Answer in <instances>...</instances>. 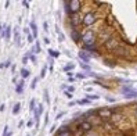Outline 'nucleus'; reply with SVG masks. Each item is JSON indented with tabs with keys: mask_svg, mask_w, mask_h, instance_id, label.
<instances>
[{
	"mask_svg": "<svg viewBox=\"0 0 137 136\" xmlns=\"http://www.w3.org/2000/svg\"><path fill=\"white\" fill-rule=\"evenodd\" d=\"M80 6L82 3L79 0H71V2H64V8H65V13H67L68 15H75L78 14V11L80 10Z\"/></svg>",
	"mask_w": 137,
	"mask_h": 136,
	"instance_id": "f257e3e1",
	"label": "nucleus"
},
{
	"mask_svg": "<svg viewBox=\"0 0 137 136\" xmlns=\"http://www.w3.org/2000/svg\"><path fill=\"white\" fill-rule=\"evenodd\" d=\"M82 42H83V46H96V33L93 31H86L82 35Z\"/></svg>",
	"mask_w": 137,
	"mask_h": 136,
	"instance_id": "f03ea898",
	"label": "nucleus"
},
{
	"mask_svg": "<svg viewBox=\"0 0 137 136\" xmlns=\"http://www.w3.org/2000/svg\"><path fill=\"white\" fill-rule=\"evenodd\" d=\"M96 21H97V14L93 13V11H89V13H86V14L83 15V25L85 26L93 25Z\"/></svg>",
	"mask_w": 137,
	"mask_h": 136,
	"instance_id": "7ed1b4c3",
	"label": "nucleus"
},
{
	"mask_svg": "<svg viewBox=\"0 0 137 136\" xmlns=\"http://www.w3.org/2000/svg\"><path fill=\"white\" fill-rule=\"evenodd\" d=\"M97 115L102 120H108V118L112 117V110H109V108H98Z\"/></svg>",
	"mask_w": 137,
	"mask_h": 136,
	"instance_id": "20e7f679",
	"label": "nucleus"
},
{
	"mask_svg": "<svg viewBox=\"0 0 137 136\" xmlns=\"http://www.w3.org/2000/svg\"><path fill=\"white\" fill-rule=\"evenodd\" d=\"M91 129H93V125L89 121H82L78 124V131L79 132H89V131H91Z\"/></svg>",
	"mask_w": 137,
	"mask_h": 136,
	"instance_id": "39448f33",
	"label": "nucleus"
},
{
	"mask_svg": "<svg viewBox=\"0 0 137 136\" xmlns=\"http://www.w3.org/2000/svg\"><path fill=\"white\" fill-rule=\"evenodd\" d=\"M80 22H83V18H80L78 14H75V15H71L69 17V24H71V26L75 29L78 25H79Z\"/></svg>",
	"mask_w": 137,
	"mask_h": 136,
	"instance_id": "423d86ee",
	"label": "nucleus"
},
{
	"mask_svg": "<svg viewBox=\"0 0 137 136\" xmlns=\"http://www.w3.org/2000/svg\"><path fill=\"white\" fill-rule=\"evenodd\" d=\"M118 46H119V40H116L114 38H111L108 42H105V47H107L108 50H116Z\"/></svg>",
	"mask_w": 137,
	"mask_h": 136,
	"instance_id": "0eeeda50",
	"label": "nucleus"
},
{
	"mask_svg": "<svg viewBox=\"0 0 137 136\" xmlns=\"http://www.w3.org/2000/svg\"><path fill=\"white\" fill-rule=\"evenodd\" d=\"M43 111H44L43 104H37V108H36V111H35V122H36V124L39 122V118H40V115L43 114Z\"/></svg>",
	"mask_w": 137,
	"mask_h": 136,
	"instance_id": "6e6552de",
	"label": "nucleus"
},
{
	"mask_svg": "<svg viewBox=\"0 0 137 136\" xmlns=\"http://www.w3.org/2000/svg\"><path fill=\"white\" fill-rule=\"evenodd\" d=\"M71 38H72V40L75 43H78V42H80V40H82V35L79 33V31H78V29H72V32H71Z\"/></svg>",
	"mask_w": 137,
	"mask_h": 136,
	"instance_id": "1a4fd4ad",
	"label": "nucleus"
},
{
	"mask_svg": "<svg viewBox=\"0 0 137 136\" xmlns=\"http://www.w3.org/2000/svg\"><path fill=\"white\" fill-rule=\"evenodd\" d=\"M79 59L83 60L85 63H89V61H90V54L85 53V52H79Z\"/></svg>",
	"mask_w": 137,
	"mask_h": 136,
	"instance_id": "9d476101",
	"label": "nucleus"
},
{
	"mask_svg": "<svg viewBox=\"0 0 137 136\" xmlns=\"http://www.w3.org/2000/svg\"><path fill=\"white\" fill-rule=\"evenodd\" d=\"M10 36H11V26L7 25L4 28V32H3V36L2 38H6V39H10Z\"/></svg>",
	"mask_w": 137,
	"mask_h": 136,
	"instance_id": "9b49d317",
	"label": "nucleus"
},
{
	"mask_svg": "<svg viewBox=\"0 0 137 136\" xmlns=\"http://www.w3.org/2000/svg\"><path fill=\"white\" fill-rule=\"evenodd\" d=\"M24 85H25V82H24V79H21L18 83H17V88H15L17 93H19V94H21L22 92H24Z\"/></svg>",
	"mask_w": 137,
	"mask_h": 136,
	"instance_id": "f8f14e48",
	"label": "nucleus"
},
{
	"mask_svg": "<svg viewBox=\"0 0 137 136\" xmlns=\"http://www.w3.org/2000/svg\"><path fill=\"white\" fill-rule=\"evenodd\" d=\"M36 108H37L36 100H35V99H32V100H30V103H29V110L32 111V113H35V111H36Z\"/></svg>",
	"mask_w": 137,
	"mask_h": 136,
	"instance_id": "ddd939ff",
	"label": "nucleus"
},
{
	"mask_svg": "<svg viewBox=\"0 0 137 136\" xmlns=\"http://www.w3.org/2000/svg\"><path fill=\"white\" fill-rule=\"evenodd\" d=\"M56 136H72V132L71 131H57Z\"/></svg>",
	"mask_w": 137,
	"mask_h": 136,
	"instance_id": "4468645a",
	"label": "nucleus"
},
{
	"mask_svg": "<svg viewBox=\"0 0 137 136\" xmlns=\"http://www.w3.org/2000/svg\"><path fill=\"white\" fill-rule=\"evenodd\" d=\"M19 74H21V76H22V79H25V78H28L30 75V71H28L26 68H22L21 71H19Z\"/></svg>",
	"mask_w": 137,
	"mask_h": 136,
	"instance_id": "2eb2a0df",
	"label": "nucleus"
},
{
	"mask_svg": "<svg viewBox=\"0 0 137 136\" xmlns=\"http://www.w3.org/2000/svg\"><path fill=\"white\" fill-rule=\"evenodd\" d=\"M30 28H32V35L36 38V36H37V26H36L35 21H30Z\"/></svg>",
	"mask_w": 137,
	"mask_h": 136,
	"instance_id": "dca6fc26",
	"label": "nucleus"
},
{
	"mask_svg": "<svg viewBox=\"0 0 137 136\" xmlns=\"http://www.w3.org/2000/svg\"><path fill=\"white\" fill-rule=\"evenodd\" d=\"M125 97L126 99H136L137 97V90H132V92H129V93H126Z\"/></svg>",
	"mask_w": 137,
	"mask_h": 136,
	"instance_id": "f3484780",
	"label": "nucleus"
},
{
	"mask_svg": "<svg viewBox=\"0 0 137 136\" xmlns=\"http://www.w3.org/2000/svg\"><path fill=\"white\" fill-rule=\"evenodd\" d=\"M19 110H21V103H15L14 104V108H13V114L17 115L19 113Z\"/></svg>",
	"mask_w": 137,
	"mask_h": 136,
	"instance_id": "a211bd4d",
	"label": "nucleus"
},
{
	"mask_svg": "<svg viewBox=\"0 0 137 136\" xmlns=\"http://www.w3.org/2000/svg\"><path fill=\"white\" fill-rule=\"evenodd\" d=\"M49 56L53 57V59H57L58 56H60V53L57 52V50H53V49H49Z\"/></svg>",
	"mask_w": 137,
	"mask_h": 136,
	"instance_id": "6ab92c4d",
	"label": "nucleus"
},
{
	"mask_svg": "<svg viewBox=\"0 0 137 136\" xmlns=\"http://www.w3.org/2000/svg\"><path fill=\"white\" fill-rule=\"evenodd\" d=\"M121 90H122V93H123V94L129 93V92H132V90H133V89H132V85H128V86H123Z\"/></svg>",
	"mask_w": 137,
	"mask_h": 136,
	"instance_id": "aec40b11",
	"label": "nucleus"
},
{
	"mask_svg": "<svg viewBox=\"0 0 137 136\" xmlns=\"http://www.w3.org/2000/svg\"><path fill=\"white\" fill-rule=\"evenodd\" d=\"M126 53H128V50L122 49V47H118V49H116V54H118V56H126Z\"/></svg>",
	"mask_w": 137,
	"mask_h": 136,
	"instance_id": "412c9836",
	"label": "nucleus"
},
{
	"mask_svg": "<svg viewBox=\"0 0 137 136\" xmlns=\"http://www.w3.org/2000/svg\"><path fill=\"white\" fill-rule=\"evenodd\" d=\"M86 99L91 101V100H98L100 96H97V94H86Z\"/></svg>",
	"mask_w": 137,
	"mask_h": 136,
	"instance_id": "4be33fe9",
	"label": "nucleus"
},
{
	"mask_svg": "<svg viewBox=\"0 0 137 136\" xmlns=\"http://www.w3.org/2000/svg\"><path fill=\"white\" fill-rule=\"evenodd\" d=\"M73 68H75V64H68V65L64 67V71L65 72H69L71 70H73Z\"/></svg>",
	"mask_w": 137,
	"mask_h": 136,
	"instance_id": "5701e85b",
	"label": "nucleus"
},
{
	"mask_svg": "<svg viewBox=\"0 0 137 136\" xmlns=\"http://www.w3.org/2000/svg\"><path fill=\"white\" fill-rule=\"evenodd\" d=\"M104 64L107 67H111V68L115 67V63H114V61H111V60H104Z\"/></svg>",
	"mask_w": 137,
	"mask_h": 136,
	"instance_id": "b1692460",
	"label": "nucleus"
},
{
	"mask_svg": "<svg viewBox=\"0 0 137 136\" xmlns=\"http://www.w3.org/2000/svg\"><path fill=\"white\" fill-rule=\"evenodd\" d=\"M32 52H35V53H40V52H42V50H40V45H39V42H36V45H35V49H33Z\"/></svg>",
	"mask_w": 137,
	"mask_h": 136,
	"instance_id": "393cba45",
	"label": "nucleus"
},
{
	"mask_svg": "<svg viewBox=\"0 0 137 136\" xmlns=\"http://www.w3.org/2000/svg\"><path fill=\"white\" fill-rule=\"evenodd\" d=\"M90 103V100H87V99H82V100L78 101V104H80V106H83V104H89Z\"/></svg>",
	"mask_w": 137,
	"mask_h": 136,
	"instance_id": "a878e982",
	"label": "nucleus"
},
{
	"mask_svg": "<svg viewBox=\"0 0 137 136\" xmlns=\"http://www.w3.org/2000/svg\"><path fill=\"white\" fill-rule=\"evenodd\" d=\"M37 81H39V78H33V81H32V85H30V89H35V88H36V83H37Z\"/></svg>",
	"mask_w": 137,
	"mask_h": 136,
	"instance_id": "bb28decb",
	"label": "nucleus"
},
{
	"mask_svg": "<svg viewBox=\"0 0 137 136\" xmlns=\"http://www.w3.org/2000/svg\"><path fill=\"white\" fill-rule=\"evenodd\" d=\"M14 38H15V43L17 45H19V33H18V31L15 29V35H14Z\"/></svg>",
	"mask_w": 137,
	"mask_h": 136,
	"instance_id": "cd10ccee",
	"label": "nucleus"
},
{
	"mask_svg": "<svg viewBox=\"0 0 137 136\" xmlns=\"http://www.w3.org/2000/svg\"><path fill=\"white\" fill-rule=\"evenodd\" d=\"M44 100H46V103H50V99H49V92L44 90Z\"/></svg>",
	"mask_w": 137,
	"mask_h": 136,
	"instance_id": "c85d7f7f",
	"label": "nucleus"
},
{
	"mask_svg": "<svg viewBox=\"0 0 137 136\" xmlns=\"http://www.w3.org/2000/svg\"><path fill=\"white\" fill-rule=\"evenodd\" d=\"M28 42H29V43H33V42H35V36L29 33V35H28Z\"/></svg>",
	"mask_w": 137,
	"mask_h": 136,
	"instance_id": "c756f323",
	"label": "nucleus"
},
{
	"mask_svg": "<svg viewBox=\"0 0 137 136\" xmlns=\"http://www.w3.org/2000/svg\"><path fill=\"white\" fill-rule=\"evenodd\" d=\"M46 71H47V67L44 65V67L42 68V72H40V76H42V78H44V75H46Z\"/></svg>",
	"mask_w": 137,
	"mask_h": 136,
	"instance_id": "7c9ffc66",
	"label": "nucleus"
},
{
	"mask_svg": "<svg viewBox=\"0 0 137 136\" xmlns=\"http://www.w3.org/2000/svg\"><path fill=\"white\" fill-rule=\"evenodd\" d=\"M28 59H30V61H32V63H36V57L33 56V54H28Z\"/></svg>",
	"mask_w": 137,
	"mask_h": 136,
	"instance_id": "2f4dec72",
	"label": "nucleus"
},
{
	"mask_svg": "<svg viewBox=\"0 0 137 136\" xmlns=\"http://www.w3.org/2000/svg\"><path fill=\"white\" fill-rule=\"evenodd\" d=\"M8 125H6V127H4V131H3V136H7L8 135Z\"/></svg>",
	"mask_w": 137,
	"mask_h": 136,
	"instance_id": "473e14b6",
	"label": "nucleus"
},
{
	"mask_svg": "<svg viewBox=\"0 0 137 136\" xmlns=\"http://www.w3.org/2000/svg\"><path fill=\"white\" fill-rule=\"evenodd\" d=\"M80 67L83 68V70H86V71H90V67H89L87 64H83V63H82V64H80Z\"/></svg>",
	"mask_w": 137,
	"mask_h": 136,
	"instance_id": "72a5a7b5",
	"label": "nucleus"
},
{
	"mask_svg": "<svg viewBox=\"0 0 137 136\" xmlns=\"http://www.w3.org/2000/svg\"><path fill=\"white\" fill-rule=\"evenodd\" d=\"M67 92H69V93L75 92V86H67Z\"/></svg>",
	"mask_w": 137,
	"mask_h": 136,
	"instance_id": "f704fd0d",
	"label": "nucleus"
},
{
	"mask_svg": "<svg viewBox=\"0 0 137 136\" xmlns=\"http://www.w3.org/2000/svg\"><path fill=\"white\" fill-rule=\"evenodd\" d=\"M76 78H79V79H85L86 75H85V74H76Z\"/></svg>",
	"mask_w": 137,
	"mask_h": 136,
	"instance_id": "c9c22d12",
	"label": "nucleus"
},
{
	"mask_svg": "<svg viewBox=\"0 0 137 136\" xmlns=\"http://www.w3.org/2000/svg\"><path fill=\"white\" fill-rule=\"evenodd\" d=\"M4 28H6V26H3L2 24H0V36H3V32H4Z\"/></svg>",
	"mask_w": 137,
	"mask_h": 136,
	"instance_id": "e433bc0d",
	"label": "nucleus"
},
{
	"mask_svg": "<svg viewBox=\"0 0 137 136\" xmlns=\"http://www.w3.org/2000/svg\"><path fill=\"white\" fill-rule=\"evenodd\" d=\"M64 115H65V113H64V111H61V113H58V115H57L56 118H57V120H60L61 117H64Z\"/></svg>",
	"mask_w": 137,
	"mask_h": 136,
	"instance_id": "4c0bfd02",
	"label": "nucleus"
},
{
	"mask_svg": "<svg viewBox=\"0 0 137 136\" xmlns=\"http://www.w3.org/2000/svg\"><path fill=\"white\" fill-rule=\"evenodd\" d=\"M26 127H28V128H32V127H33V121H28V122H26Z\"/></svg>",
	"mask_w": 137,
	"mask_h": 136,
	"instance_id": "58836bf2",
	"label": "nucleus"
},
{
	"mask_svg": "<svg viewBox=\"0 0 137 136\" xmlns=\"http://www.w3.org/2000/svg\"><path fill=\"white\" fill-rule=\"evenodd\" d=\"M65 96H67L68 99H72L73 96H72V93H69V92H65Z\"/></svg>",
	"mask_w": 137,
	"mask_h": 136,
	"instance_id": "ea45409f",
	"label": "nucleus"
},
{
	"mask_svg": "<svg viewBox=\"0 0 137 136\" xmlns=\"http://www.w3.org/2000/svg\"><path fill=\"white\" fill-rule=\"evenodd\" d=\"M28 60H29V59H28V56H25V57L22 59V63H24V64H28Z\"/></svg>",
	"mask_w": 137,
	"mask_h": 136,
	"instance_id": "a19ab883",
	"label": "nucleus"
},
{
	"mask_svg": "<svg viewBox=\"0 0 137 136\" xmlns=\"http://www.w3.org/2000/svg\"><path fill=\"white\" fill-rule=\"evenodd\" d=\"M22 4H24V6H25V7H26V8H29V3H28V2H26V0H24V2H22Z\"/></svg>",
	"mask_w": 137,
	"mask_h": 136,
	"instance_id": "79ce46f5",
	"label": "nucleus"
},
{
	"mask_svg": "<svg viewBox=\"0 0 137 136\" xmlns=\"http://www.w3.org/2000/svg\"><path fill=\"white\" fill-rule=\"evenodd\" d=\"M43 28H44V31H49V24L44 22V24H43Z\"/></svg>",
	"mask_w": 137,
	"mask_h": 136,
	"instance_id": "37998d69",
	"label": "nucleus"
},
{
	"mask_svg": "<svg viewBox=\"0 0 137 136\" xmlns=\"http://www.w3.org/2000/svg\"><path fill=\"white\" fill-rule=\"evenodd\" d=\"M10 65H11V61H6V64H4V67H10Z\"/></svg>",
	"mask_w": 137,
	"mask_h": 136,
	"instance_id": "c03bdc74",
	"label": "nucleus"
},
{
	"mask_svg": "<svg viewBox=\"0 0 137 136\" xmlns=\"http://www.w3.org/2000/svg\"><path fill=\"white\" fill-rule=\"evenodd\" d=\"M43 40H44V43H47V45H49V43H50V40H49V39H47V38H44Z\"/></svg>",
	"mask_w": 137,
	"mask_h": 136,
	"instance_id": "a18cd8bd",
	"label": "nucleus"
},
{
	"mask_svg": "<svg viewBox=\"0 0 137 136\" xmlns=\"http://www.w3.org/2000/svg\"><path fill=\"white\" fill-rule=\"evenodd\" d=\"M107 100H108V101H115V99H112V97H107Z\"/></svg>",
	"mask_w": 137,
	"mask_h": 136,
	"instance_id": "49530a36",
	"label": "nucleus"
},
{
	"mask_svg": "<svg viewBox=\"0 0 137 136\" xmlns=\"http://www.w3.org/2000/svg\"><path fill=\"white\" fill-rule=\"evenodd\" d=\"M136 115H137V108H136Z\"/></svg>",
	"mask_w": 137,
	"mask_h": 136,
	"instance_id": "de8ad7c7",
	"label": "nucleus"
},
{
	"mask_svg": "<svg viewBox=\"0 0 137 136\" xmlns=\"http://www.w3.org/2000/svg\"><path fill=\"white\" fill-rule=\"evenodd\" d=\"M28 136H29V135H28Z\"/></svg>",
	"mask_w": 137,
	"mask_h": 136,
	"instance_id": "09e8293b",
	"label": "nucleus"
}]
</instances>
